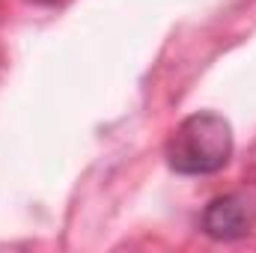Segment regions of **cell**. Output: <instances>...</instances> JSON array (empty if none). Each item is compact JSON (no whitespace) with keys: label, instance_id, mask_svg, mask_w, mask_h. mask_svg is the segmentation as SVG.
<instances>
[{"label":"cell","instance_id":"obj_1","mask_svg":"<svg viewBox=\"0 0 256 253\" xmlns=\"http://www.w3.org/2000/svg\"><path fill=\"white\" fill-rule=\"evenodd\" d=\"M232 155V128L218 114H194L173 131L167 161L182 176H208L226 167Z\"/></svg>","mask_w":256,"mask_h":253},{"label":"cell","instance_id":"obj_2","mask_svg":"<svg viewBox=\"0 0 256 253\" xmlns=\"http://www.w3.org/2000/svg\"><path fill=\"white\" fill-rule=\"evenodd\" d=\"M256 220V206L244 194H224L218 200L208 202V208L202 212V230L212 238L220 242H232L242 238Z\"/></svg>","mask_w":256,"mask_h":253},{"label":"cell","instance_id":"obj_3","mask_svg":"<svg viewBox=\"0 0 256 253\" xmlns=\"http://www.w3.org/2000/svg\"><path fill=\"white\" fill-rule=\"evenodd\" d=\"M39 3H54V0H39Z\"/></svg>","mask_w":256,"mask_h":253}]
</instances>
